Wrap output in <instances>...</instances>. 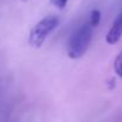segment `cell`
<instances>
[{
	"label": "cell",
	"instance_id": "cell-1",
	"mask_svg": "<svg viewBox=\"0 0 122 122\" xmlns=\"http://www.w3.org/2000/svg\"><path fill=\"white\" fill-rule=\"evenodd\" d=\"M93 26L87 22L83 25H80L71 36L70 42H68V48H67V54L71 59L77 60L80 59L86 50L89 49V46L92 40V32H93Z\"/></svg>",
	"mask_w": 122,
	"mask_h": 122
},
{
	"label": "cell",
	"instance_id": "cell-2",
	"mask_svg": "<svg viewBox=\"0 0 122 122\" xmlns=\"http://www.w3.org/2000/svg\"><path fill=\"white\" fill-rule=\"evenodd\" d=\"M59 23H60L59 17L54 15L47 16L43 19H41L30 31L29 44L34 48H40L44 43L47 37L57 28Z\"/></svg>",
	"mask_w": 122,
	"mask_h": 122
},
{
	"label": "cell",
	"instance_id": "cell-3",
	"mask_svg": "<svg viewBox=\"0 0 122 122\" xmlns=\"http://www.w3.org/2000/svg\"><path fill=\"white\" fill-rule=\"evenodd\" d=\"M121 37H122V12L116 17L115 22L109 29L105 36V41L108 44H116L121 40Z\"/></svg>",
	"mask_w": 122,
	"mask_h": 122
},
{
	"label": "cell",
	"instance_id": "cell-4",
	"mask_svg": "<svg viewBox=\"0 0 122 122\" xmlns=\"http://www.w3.org/2000/svg\"><path fill=\"white\" fill-rule=\"evenodd\" d=\"M114 71L120 78H122V50L118 53L114 61Z\"/></svg>",
	"mask_w": 122,
	"mask_h": 122
},
{
	"label": "cell",
	"instance_id": "cell-5",
	"mask_svg": "<svg viewBox=\"0 0 122 122\" xmlns=\"http://www.w3.org/2000/svg\"><path fill=\"white\" fill-rule=\"evenodd\" d=\"M99 22H101V12H99V10H92L91 13H90L89 23L93 28H97L98 24H99Z\"/></svg>",
	"mask_w": 122,
	"mask_h": 122
},
{
	"label": "cell",
	"instance_id": "cell-6",
	"mask_svg": "<svg viewBox=\"0 0 122 122\" xmlns=\"http://www.w3.org/2000/svg\"><path fill=\"white\" fill-rule=\"evenodd\" d=\"M68 0H50V4L59 10H64L67 6Z\"/></svg>",
	"mask_w": 122,
	"mask_h": 122
},
{
	"label": "cell",
	"instance_id": "cell-7",
	"mask_svg": "<svg viewBox=\"0 0 122 122\" xmlns=\"http://www.w3.org/2000/svg\"><path fill=\"white\" fill-rule=\"evenodd\" d=\"M22 1H26V0H22Z\"/></svg>",
	"mask_w": 122,
	"mask_h": 122
}]
</instances>
